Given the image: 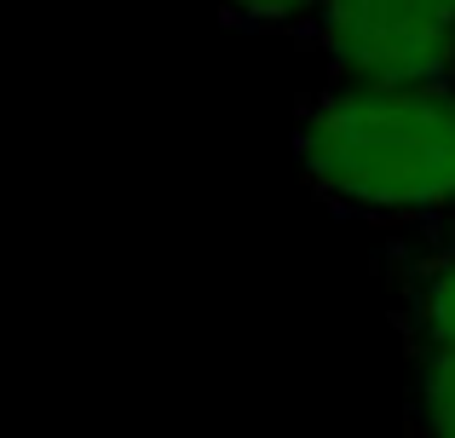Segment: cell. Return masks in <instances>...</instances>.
Returning <instances> with one entry per match:
<instances>
[{
    "label": "cell",
    "instance_id": "cell-5",
    "mask_svg": "<svg viewBox=\"0 0 455 438\" xmlns=\"http://www.w3.org/2000/svg\"><path fill=\"white\" fill-rule=\"evenodd\" d=\"M323 0H225V12L243 23H294V18H317Z\"/></svg>",
    "mask_w": 455,
    "mask_h": 438
},
{
    "label": "cell",
    "instance_id": "cell-1",
    "mask_svg": "<svg viewBox=\"0 0 455 438\" xmlns=\"http://www.w3.org/2000/svg\"><path fill=\"white\" fill-rule=\"evenodd\" d=\"M294 156L346 214L455 219V76L323 87L294 122Z\"/></svg>",
    "mask_w": 455,
    "mask_h": 438
},
{
    "label": "cell",
    "instance_id": "cell-2",
    "mask_svg": "<svg viewBox=\"0 0 455 438\" xmlns=\"http://www.w3.org/2000/svg\"><path fill=\"white\" fill-rule=\"evenodd\" d=\"M317 46L340 81L455 76V0H323Z\"/></svg>",
    "mask_w": 455,
    "mask_h": 438
},
{
    "label": "cell",
    "instance_id": "cell-4",
    "mask_svg": "<svg viewBox=\"0 0 455 438\" xmlns=\"http://www.w3.org/2000/svg\"><path fill=\"white\" fill-rule=\"evenodd\" d=\"M403 438H455V352L403 346Z\"/></svg>",
    "mask_w": 455,
    "mask_h": 438
},
{
    "label": "cell",
    "instance_id": "cell-3",
    "mask_svg": "<svg viewBox=\"0 0 455 438\" xmlns=\"http://www.w3.org/2000/svg\"><path fill=\"white\" fill-rule=\"evenodd\" d=\"M392 277H398L392 323H398L403 346H444V352H455V236L444 248L410 254Z\"/></svg>",
    "mask_w": 455,
    "mask_h": 438
}]
</instances>
